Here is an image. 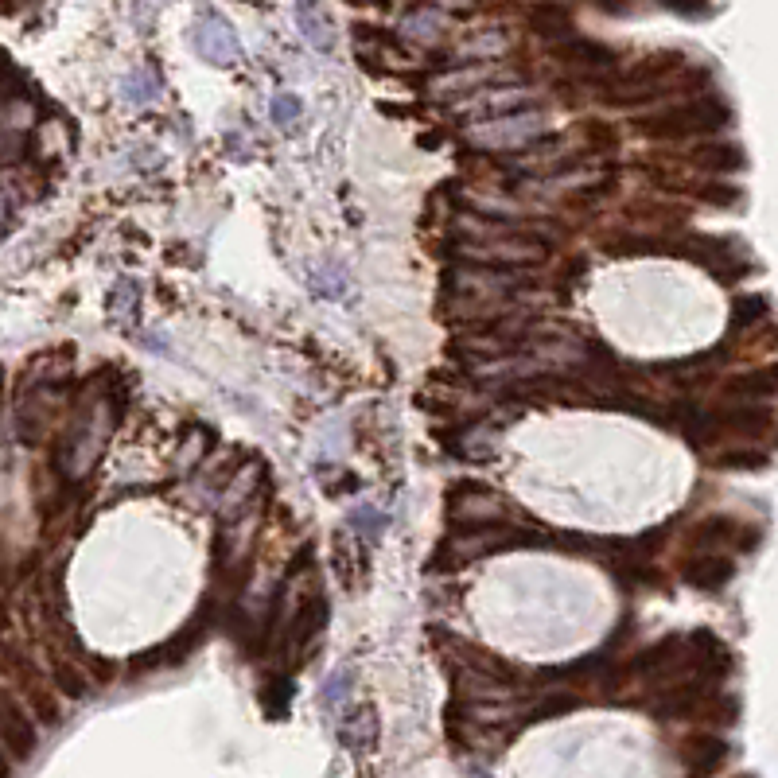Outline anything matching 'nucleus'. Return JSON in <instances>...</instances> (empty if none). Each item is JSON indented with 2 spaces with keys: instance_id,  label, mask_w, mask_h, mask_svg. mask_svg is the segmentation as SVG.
Masks as SVG:
<instances>
[{
  "instance_id": "6",
  "label": "nucleus",
  "mask_w": 778,
  "mask_h": 778,
  "mask_svg": "<svg viewBox=\"0 0 778 778\" xmlns=\"http://www.w3.org/2000/svg\"><path fill=\"white\" fill-rule=\"evenodd\" d=\"M736 670V654L716 631H689V677L708 681V685H720L724 677H732Z\"/></svg>"
},
{
  "instance_id": "22",
  "label": "nucleus",
  "mask_w": 778,
  "mask_h": 778,
  "mask_svg": "<svg viewBox=\"0 0 778 778\" xmlns=\"http://www.w3.org/2000/svg\"><path fill=\"white\" fill-rule=\"evenodd\" d=\"M156 94H160V78L152 71H141L133 74L129 82H125V98L133 102V106H144V102H156Z\"/></svg>"
},
{
  "instance_id": "24",
  "label": "nucleus",
  "mask_w": 778,
  "mask_h": 778,
  "mask_svg": "<svg viewBox=\"0 0 778 778\" xmlns=\"http://www.w3.org/2000/svg\"><path fill=\"white\" fill-rule=\"evenodd\" d=\"M300 98L296 94H277L273 98V121L281 125V129H296L300 125Z\"/></svg>"
},
{
  "instance_id": "15",
  "label": "nucleus",
  "mask_w": 778,
  "mask_h": 778,
  "mask_svg": "<svg viewBox=\"0 0 778 778\" xmlns=\"http://www.w3.org/2000/svg\"><path fill=\"white\" fill-rule=\"evenodd\" d=\"M296 24L316 51H331V20L319 0H296Z\"/></svg>"
},
{
  "instance_id": "21",
  "label": "nucleus",
  "mask_w": 778,
  "mask_h": 778,
  "mask_svg": "<svg viewBox=\"0 0 778 778\" xmlns=\"http://www.w3.org/2000/svg\"><path fill=\"white\" fill-rule=\"evenodd\" d=\"M351 530L362 533V541H378L386 530V514H378L374 506H358L351 514Z\"/></svg>"
},
{
  "instance_id": "14",
  "label": "nucleus",
  "mask_w": 778,
  "mask_h": 778,
  "mask_svg": "<svg viewBox=\"0 0 778 778\" xmlns=\"http://www.w3.org/2000/svg\"><path fill=\"white\" fill-rule=\"evenodd\" d=\"M522 109H533V94L530 90H518V86H510V90H491V94H483V98H475V102H467L463 113L467 117H510V113H522Z\"/></svg>"
},
{
  "instance_id": "16",
  "label": "nucleus",
  "mask_w": 778,
  "mask_h": 778,
  "mask_svg": "<svg viewBox=\"0 0 778 778\" xmlns=\"http://www.w3.org/2000/svg\"><path fill=\"white\" fill-rule=\"evenodd\" d=\"M530 32L541 39L561 43V39L572 36V16H568L565 4H537L530 12Z\"/></svg>"
},
{
  "instance_id": "3",
  "label": "nucleus",
  "mask_w": 778,
  "mask_h": 778,
  "mask_svg": "<svg viewBox=\"0 0 778 778\" xmlns=\"http://www.w3.org/2000/svg\"><path fill=\"white\" fill-rule=\"evenodd\" d=\"M545 137V117L541 109H522V113H510V117H495V121H483L471 129V141L483 144V148H506V152H522L533 141Z\"/></svg>"
},
{
  "instance_id": "5",
  "label": "nucleus",
  "mask_w": 778,
  "mask_h": 778,
  "mask_svg": "<svg viewBox=\"0 0 778 778\" xmlns=\"http://www.w3.org/2000/svg\"><path fill=\"white\" fill-rule=\"evenodd\" d=\"M553 59L568 71H576L580 78H607L611 71H619V51L600 43V39L584 36H568L561 43H553Z\"/></svg>"
},
{
  "instance_id": "7",
  "label": "nucleus",
  "mask_w": 778,
  "mask_h": 778,
  "mask_svg": "<svg viewBox=\"0 0 778 778\" xmlns=\"http://www.w3.org/2000/svg\"><path fill=\"white\" fill-rule=\"evenodd\" d=\"M689 662V635H666L650 646H642L635 658L627 662V673H635L642 681H666Z\"/></svg>"
},
{
  "instance_id": "1",
  "label": "nucleus",
  "mask_w": 778,
  "mask_h": 778,
  "mask_svg": "<svg viewBox=\"0 0 778 778\" xmlns=\"http://www.w3.org/2000/svg\"><path fill=\"white\" fill-rule=\"evenodd\" d=\"M638 133L650 141H705L724 129H732V106L716 94H693L685 102L646 113L635 121Z\"/></svg>"
},
{
  "instance_id": "23",
  "label": "nucleus",
  "mask_w": 778,
  "mask_h": 778,
  "mask_svg": "<svg viewBox=\"0 0 778 778\" xmlns=\"http://www.w3.org/2000/svg\"><path fill=\"white\" fill-rule=\"evenodd\" d=\"M576 708V697H568V693H549L545 701H537V705L526 712V720H549V716H561V712H572Z\"/></svg>"
},
{
  "instance_id": "25",
  "label": "nucleus",
  "mask_w": 778,
  "mask_h": 778,
  "mask_svg": "<svg viewBox=\"0 0 778 778\" xmlns=\"http://www.w3.org/2000/svg\"><path fill=\"white\" fill-rule=\"evenodd\" d=\"M121 304L129 312H137V281H121L113 288V312H121Z\"/></svg>"
},
{
  "instance_id": "13",
  "label": "nucleus",
  "mask_w": 778,
  "mask_h": 778,
  "mask_svg": "<svg viewBox=\"0 0 778 778\" xmlns=\"http://www.w3.org/2000/svg\"><path fill=\"white\" fill-rule=\"evenodd\" d=\"M728 755H732V747L724 736H693V740L681 743V763H685V771H693V775H716L724 763H728Z\"/></svg>"
},
{
  "instance_id": "17",
  "label": "nucleus",
  "mask_w": 778,
  "mask_h": 778,
  "mask_svg": "<svg viewBox=\"0 0 778 778\" xmlns=\"http://www.w3.org/2000/svg\"><path fill=\"white\" fill-rule=\"evenodd\" d=\"M4 743H8L12 763H20V759H28L36 751V728H32V720L20 716L16 705H8V716H4Z\"/></svg>"
},
{
  "instance_id": "20",
  "label": "nucleus",
  "mask_w": 778,
  "mask_h": 778,
  "mask_svg": "<svg viewBox=\"0 0 778 778\" xmlns=\"http://www.w3.org/2000/svg\"><path fill=\"white\" fill-rule=\"evenodd\" d=\"M712 463L724 467V471H763L771 463V456L767 452H755V448H736V452H720Z\"/></svg>"
},
{
  "instance_id": "19",
  "label": "nucleus",
  "mask_w": 778,
  "mask_h": 778,
  "mask_svg": "<svg viewBox=\"0 0 778 778\" xmlns=\"http://www.w3.org/2000/svg\"><path fill=\"white\" fill-rule=\"evenodd\" d=\"M697 199H705L712 207H724V211H740L743 203V191L736 183H724V179L708 176L705 187H697Z\"/></svg>"
},
{
  "instance_id": "4",
  "label": "nucleus",
  "mask_w": 778,
  "mask_h": 778,
  "mask_svg": "<svg viewBox=\"0 0 778 778\" xmlns=\"http://www.w3.org/2000/svg\"><path fill=\"white\" fill-rule=\"evenodd\" d=\"M763 541V530L732 518V514H708L689 530V545L693 549H736V553H755V545Z\"/></svg>"
},
{
  "instance_id": "10",
  "label": "nucleus",
  "mask_w": 778,
  "mask_h": 778,
  "mask_svg": "<svg viewBox=\"0 0 778 778\" xmlns=\"http://www.w3.org/2000/svg\"><path fill=\"white\" fill-rule=\"evenodd\" d=\"M771 397H778V362L732 374L724 382V401H732V405H763Z\"/></svg>"
},
{
  "instance_id": "2",
  "label": "nucleus",
  "mask_w": 778,
  "mask_h": 778,
  "mask_svg": "<svg viewBox=\"0 0 778 778\" xmlns=\"http://www.w3.org/2000/svg\"><path fill=\"white\" fill-rule=\"evenodd\" d=\"M666 253L673 257H689L693 265H701L720 284H736L755 273V261L747 257V249L732 238V234H693L681 246H670Z\"/></svg>"
},
{
  "instance_id": "9",
  "label": "nucleus",
  "mask_w": 778,
  "mask_h": 778,
  "mask_svg": "<svg viewBox=\"0 0 778 778\" xmlns=\"http://www.w3.org/2000/svg\"><path fill=\"white\" fill-rule=\"evenodd\" d=\"M207 635V607H199V615L191 619V627H183L176 635L168 638V642H160V646H152V650H144L133 658V673H144V670H168V666H179L195 646H199V638Z\"/></svg>"
},
{
  "instance_id": "12",
  "label": "nucleus",
  "mask_w": 778,
  "mask_h": 778,
  "mask_svg": "<svg viewBox=\"0 0 778 778\" xmlns=\"http://www.w3.org/2000/svg\"><path fill=\"white\" fill-rule=\"evenodd\" d=\"M689 164L705 176H736L747 168V152L736 141H705L689 152Z\"/></svg>"
},
{
  "instance_id": "18",
  "label": "nucleus",
  "mask_w": 778,
  "mask_h": 778,
  "mask_svg": "<svg viewBox=\"0 0 778 778\" xmlns=\"http://www.w3.org/2000/svg\"><path fill=\"white\" fill-rule=\"evenodd\" d=\"M771 312V304H767V296H759V292H747V296H736L732 300V331H743V327H755V323H763Z\"/></svg>"
},
{
  "instance_id": "11",
  "label": "nucleus",
  "mask_w": 778,
  "mask_h": 778,
  "mask_svg": "<svg viewBox=\"0 0 778 778\" xmlns=\"http://www.w3.org/2000/svg\"><path fill=\"white\" fill-rule=\"evenodd\" d=\"M191 43H195V51H199L207 63H218V67L234 63L238 51H242L234 28H230L226 20H218V16H203V20L195 24V32H191Z\"/></svg>"
},
{
  "instance_id": "8",
  "label": "nucleus",
  "mask_w": 778,
  "mask_h": 778,
  "mask_svg": "<svg viewBox=\"0 0 778 778\" xmlns=\"http://www.w3.org/2000/svg\"><path fill=\"white\" fill-rule=\"evenodd\" d=\"M732 576H736V561L720 549H689L681 557V580L697 592H708V596L724 592L732 584Z\"/></svg>"
}]
</instances>
